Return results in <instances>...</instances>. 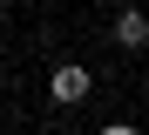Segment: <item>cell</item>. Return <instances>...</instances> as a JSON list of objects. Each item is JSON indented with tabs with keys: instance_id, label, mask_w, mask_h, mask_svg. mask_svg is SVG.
Returning a JSON list of instances; mask_svg holds the SVG:
<instances>
[{
	"instance_id": "obj_1",
	"label": "cell",
	"mask_w": 149,
	"mask_h": 135,
	"mask_svg": "<svg viewBox=\"0 0 149 135\" xmlns=\"http://www.w3.org/2000/svg\"><path fill=\"white\" fill-rule=\"evenodd\" d=\"M88 88H95V74H88L81 61H61L54 74H47V95H54L61 108H74V101H88Z\"/></svg>"
},
{
	"instance_id": "obj_2",
	"label": "cell",
	"mask_w": 149,
	"mask_h": 135,
	"mask_svg": "<svg viewBox=\"0 0 149 135\" xmlns=\"http://www.w3.org/2000/svg\"><path fill=\"white\" fill-rule=\"evenodd\" d=\"M115 47H149V14L142 7H122L115 14Z\"/></svg>"
},
{
	"instance_id": "obj_3",
	"label": "cell",
	"mask_w": 149,
	"mask_h": 135,
	"mask_svg": "<svg viewBox=\"0 0 149 135\" xmlns=\"http://www.w3.org/2000/svg\"><path fill=\"white\" fill-rule=\"evenodd\" d=\"M102 135H142V128H129V122H109V128H102Z\"/></svg>"
}]
</instances>
